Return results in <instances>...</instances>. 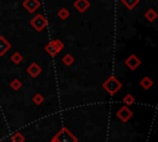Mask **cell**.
Here are the masks:
<instances>
[{"label": "cell", "instance_id": "15", "mask_svg": "<svg viewBox=\"0 0 158 142\" xmlns=\"http://www.w3.org/2000/svg\"><path fill=\"white\" fill-rule=\"evenodd\" d=\"M12 58H14V62H16V63L21 61V56H19L17 53H16V54H14V57H12Z\"/></svg>", "mask_w": 158, "mask_h": 142}, {"label": "cell", "instance_id": "13", "mask_svg": "<svg viewBox=\"0 0 158 142\" xmlns=\"http://www.w3.org/2000/svg\"><path fill=\"white\" fill-rule=\"evenodd\" d=\"M72 62H73L72 56H65V57H64V63H65V64H69V63H72Z\"/></svg>", "mask_w": 158, "mask_h": 142}, {"label": "cell", "instance_id": "3", "mask_svg": "<svg viewBox=\"0 0 158 142\" xmlns=\"http://www.w3.org/2000/svg\"><path fill=\"white\" fill-rule=\"evenodd\" d=\"M62 48H63V44H62V42H59V41H53V42H51L49 44L46 46V51H47L49 54H56V53H58Z\"/></svg>", "mask_w": 158, "mask_h": 142}, {"label": "cell", "instance_id": "2", "mask_svg": "<svg viewBox=\"0 0 158 142\" xmlns=\"http://www.w3.org/2000/svg\"><path fill=\"white\" fill-rule=\"evenodd\" d=\"M46 19L42 16V15H36L33 19H32V21H31V25L37 30V31H41V30H43V27L46 26Z\"/></svg>", "mask_w": 158, "mask_h": 142}, {"label": "cell", "instance_id": "4", "mask_svg": "<svg viewBox=\"0 0 158 142\" xmlns=\"http://www.w3.org/2000/svg\"><path fill=\"white\" fill-rule=\"evenodd\" d=\"M22 5L28 12H35L40 7V1L38 0H25Z\"/></svg>", "mask_w": 158, "mask_h": 142}, {"label": "cell", "instance_id": "11", "mask_svg": "<svg viewBox=\"0 0 158 142\" xmlns=\"http://www.w3.org/2000/svg\"><path fill=\"white\" fill-rule=\"evenodd\" d=\"M156 11L154 10H148L147 12H146V17H147V20H149V21H153L154 19H156Z\"/></svg>", "mask_w": 158, "mask_h": 142}, {"label": "cell", "instance_id": "6", "mask_svg": "<svg viewBox=\"0 0 158 142\" xmlns=\"http://www.w3.org/2000/svg\"><path fill=\"white\" fill-rule=\"evenodd\" d=\"M74 7L79 12H84L89 7V1L88 0H75L74 1Z\"/></svg>", "mask_w": 158, "mask_h": 142}, {"label": "cell", "instance_id": "9", "mask_svg": "<svg viewBox=\"0 0 158 142\" xmlns=\"http://www.w3.org/2000/svg\"><path fill=\"white\" fill-rule=\"evenodd\" d=\"M138 1H139V0H122V4H123L127 9L131 10V9H133V7L138 4Z\"/></svg>", "mask_w": 158, "mask_h": 142}, {"label": "cell", "instance_id": "5", "mask_svg": "<svg viewBox=\"0 0 158 142\" xmlns=\"http://www.w3.org/2000/svg\"><path fill=\"white\" fill-rule=\"evenodd\" d=\"M126 65H128V68H131V69H136L138 65H139V59L135 56V54H132V56H130L128 57V59H126Z\"/></svg>", "mask_w": 158, "mask_h": 142}, {"label": "cell", "instance_id": "1", "mask_svg": "<svg viewBox=\"0 0 158 142\" xmlns=\"http://www.w3.org/2000/svg\"><path fill=\"white\" fill-rule=\"evenodd\" d=\"M104 86H105V89L110 93V94H114L116 90H118L120 89V86H121V84L112 77V78H110L105 84H104Z\"/></svg>", "mask_w": 158, "mask_h": 142}, {"label": "cell", "instance_id": "8", "mask_svg": "<svg viewBox=\"0 0 158 142\" xmlns=\"http://www.w3.org/2000/svg\"><path fill=\"white\" fill-rule=\"evenodd\" d=\"M64 136H65V137H63L62 132H60V133L57 136V137H58V140H59V142H75L74 137H73L70 133H68L65 130H64Z\"/></svg>", "mask_w": 158, "mask_h": 142}, {"label": "cell", "instance_id": "12", "mask_svg": "<svg viewBox=\"0 0 158 142\" xmlns=\"http://www.w3.org/2000/svg\"><path fill=\"white\" fill-rule=\"evenodd\" d=\"M30 72H31V73L35 75V74H37L38 72H41V69H40V68H38L36 64H32V65L28 68V73H30Z\"/></svg>", "mask_w": 158, "mask_h": 142}, {"label": "cell", "instance_id": "14", "mask_svg": "<svg viewBox=\"0 0 158 142\" xmlns=\"http://www.w3.org/2000/svg\"><path fill=\"white\" fill-rule=\"evenodd\" d=\"M58 15H59L60 17H63V19H64V17L68 15V12H67V10H65V9H62V11H60V12H58Z\"/></svg>", "mask_w": 158, "mask_h": 142}, {"label": "cell", "instance_id": "7", "mask_svg": "<svg viewBox=\"0 0 158 142\" xmlns=\"http://www.w3.org/2000/svg\"><path fill=\"white\" fill-rule=\"evenodd\" d=\"M9 48H10V43L2 36H0V56H4Z\"/></svg>", "mask_w": 158, "mask_h": 142}, {"label": "cell", "instance_id": "10", "mask_svg": "<svg viewBox=\"0 0 158 142\" xmlns=\"http://www.w3.org/2000/svg\"><path fill=\"white\" fill-rule=\"evenodd\" d=\"M118 116H120L122 120H127V117H128V116H131V112H130V111H127L126 109H122V110L118 112Z\"/></svg>", "mask_w": 158, "mask_h": 142}]
</instances>
